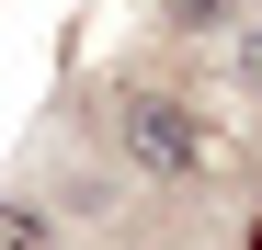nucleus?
<instances>
[{
  "mask_svg": "<svg viewBox=\"0 0 262 250\" xmlns=\"http://www.w3.org/2000/svg\"><path fill=\"white\" fill-rule=\"evenodd\" d=\"M114 159H125L137 182H194V171H205V125H194V103L125 80V91H114Z\"/></svg>",
  "mask_w": 262,
  "mask_h": 250,
  "instance_id": "obj_1",
  "label": "nucleus"
},
{
  "mask_svg": "<svg viewBox=\"0 0 262 250\" xmlns=\"http://www.w3.org/2000/svg\"><path fill=\"white\" fill-rule=\"evenodd\" d=\"M0 250H57V216L34 193H0Z\"/></svg>",
  "mask_w": 262,
  "mask_h": 250,
  "instance_id": "obj_2",
  "label": "nucleus"
},
{
  "mask_svg": "<svg viewBox=\"0 0 262 250\" xmlns=\"http://www.w3.org/2000/svg\"><path fill=\"white\" fill-rule=\"evenodd\" d=\"M160 23H171V34H228L239 0H160Z\"/></svg>",
  "mask_w": 262,
  "mask_h": 250,
  "instance_id": "obj_3",
  "label": "nucleus"
},
{
  "mask_svg": "<svg viewBox=\"0 0 262 250\" xmlns=\"http://www.w3.org/2000/svg\"><path fill=\"white\" fill-rule=\"evenodd\" d=\"M228 34H239V57H228V68H239V91L262 103V23H228Z\"/></svg>",
  "mask_w": 262,
  "mask_h": 250,
  "instance_id": "obj_4",
  "label": "nucleus"
},
{
  "mask_svg": "<svg viewBox=\"0 0 262 250\" xmlns=\"http://www.w3.org/2000/svg\"><path fill=\"white\" fill-rule=\"evenodd\" d=\"M251 250H262V216H251Z\"/></svg>",
  "mask_w": 262,
  "mask_h": 250,
  "instance_id": "obj_5",
  "label": "nucleus"
}]
</instances>
